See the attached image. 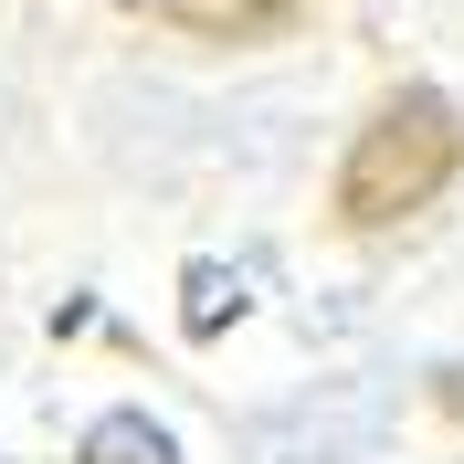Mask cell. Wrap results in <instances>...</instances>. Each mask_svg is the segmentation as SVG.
I'll return each mask as SVG.
<instances>
[{
	"instance_id": "cell-1",
	"label": "cell",
	"mask_w": 464,
	"mask_h": 464,
	"mask_svg": "<svg viewBox=\"0 0 464 464\" xmlns=\"http://www.w3.org/2000/svg\"><path fill=\"white\" fill-rule=\"evenodd\" d=\"M454 179H464V106L443 85H401V95L370 106V127L338 159V222L348 232H391L411 211H433Z\"/></svg>"
},
{
	"instance_id": "cell-2",
	"label": "cell",
	"mask_w": 464,
	"mask_h": 464,
	"mask_svg": "<svg viewBox=\"0 0 464 464\" xmlns=\"http://www.w3.org/2000/svg\"><path fill=\"white\" fill-rule=\"evenodd\" d=\"M138 22H159V32H190V43H285L317 0H127Z\"/></svg>"
},
{
	"instance_id": "cell-3",
	"label": "cell",
	"mask_w": 464,
	"mask_h": 464,
	"mask_svg": "<svg viewBox=\"0 0 464 464\" xmlns=\"http://www.w3.org/2000/svg\"><path fill=\"white\" fill-rule=\"evenodd\" d=\"M85 464H169V433L138 422V411H106V422L85 433Z\"/></svg>"
},
{
	"instance_id": "cell-4",
	"label": "cell",
	"mask_w": 464,
	"mask_h": 464,
	"mask_svg": "<svg viewBox=\"0 0 464 464\" xmlns=\"http://www.w3.org/2000/svg\"><path fill=\"white\" fill-rule=\"evenodd\" d=\"M232 306H243V285H222V275H211V264H201V275H190V327H201V338H211V327H222Z\"/></svg>"
},
{
	"instance_id": "cell-5",
	"label": "cell",
	"mask_w": 464,
	"mask_h": 464,
	"mask_svg": "<svg viewBox=\"0 0 464 464\" xmlns=\"http://www.w3.org/2000/svg\"><path fill=\"white\" fill-rule=\"evenodd\" d=\"M433 411H443V422H464V370H433Z\"/></svg>"
}]
</instances>
